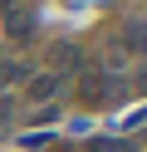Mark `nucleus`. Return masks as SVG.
<instances>
[{"label":"nucleus","mask_w":147,"mask_h":152,"mask_svg":"<svg viewBox=\"0 0 147 152\" xmlns=\"http://www.w3.org/2000/svg\"><path fill=\"white\" fill-rule=\"evenodd\" d=\"M20 79H29V69H25V64H15V59H0V83H20Z\"/></svg>","instance_id":"6"},{"label":"nucleus","mask_w":147,"mask_h":152,"mask_svg":"<svg viewBox=\"0 0 147 152\" xmlns=\"http://www.w3.org/2000/svg\"><path fill=\"white\" fill-rule=\"evenodd\" d=\"M123 49H132V54L147 59V20H127L123 25Z\"/></svg>","instance_id":"5"},{"label":"nucleus","mask_w":147,"mask_h":152,"mask_svg":"<svg viewBox=\"0 0 147 152\" xmlns=\"http://www.w3.org/2000/svg\"><path fill=\"white\" fill-rule=\"evenodd\" d=\"M5 34H10L15 44H29V39H34V15H29V10H20V5H15V10L5 15Z\"/></svg>","instance_id":"2"},{"label":"nucleus","mask_w":147,"mask_h":152,"mask_svg":"<svg viewBox=\"0 0 147 152\" xmlns=\"http://www.w3.org/2000/svg\"><path fill=\"white\" fill-rule=\"evenodd\" d=\"M54 152H74V147H54Z\"/></svg>","instance_id":"9"},{"label":"nucleus","mask_w":147,"mask_h":152,"mask_svg":"<svg viewBox=\"0 0 147 152\" xmlns=\"http://www.w3.org/2000/svg\"><path fill=\"white\" fill-rule=\"evenodd\" d=\"M59 88H64V74H54V69H44V74L29 79V98H54Z\"/></svg>","instance_id":"3"},{"label":"nucleus","mask_w":147,"mask_h":152,"mask_svg":"<svg viewBox=\"0 0 147 152\" xmlns=\"http://www.w3.org/2000/svg\"><path fill=\"white\" fill-rule=\"evenodd\" d=\"M49 69L69 79V74L78 69V44H54V54H49Z\"/></svg>","instance_id":"4"},{"label":"nucleus","mask_w":147,"mask_h":152,"mask_svg":"<svg viewBox=\"0 0 147 152\" xmlns=\"http://www.w3.org/2000/svg\"><path fill=\"white\" fill-rule=\"evenodd\" d=\"M88 152H127V142H108V137H98V142H88Z\"/></svg>","instance_id":"7"},{"label":"nucleus","mask_w":147,"mask_h":152,"mask_svg":"<svg viewBox=\"0 0 147 152\" xmlns=\"http://www.w3.org/2000/svg\"><path fill=\"white\" fill-rule=\"evenodd\" d=\"M15 5H20V0H0V15H10V10H15Z\"/></svg>","instance_id":"8"},{"label":"nucleus","mask_w":147,"mask_h":152,"mask_svg":"<svg viewBox=\"0 0 147 152\" xmlns=\"http://www.w3.org/2000/svg\"><path fill=\"white\" fill-rule=\"evenodd\" d=\"M127 93V79H118V74H103L88 64L83 74H78V103L83 108H108V103H118Z\"/></svg>","instance_id":"1"}]
</instances>
